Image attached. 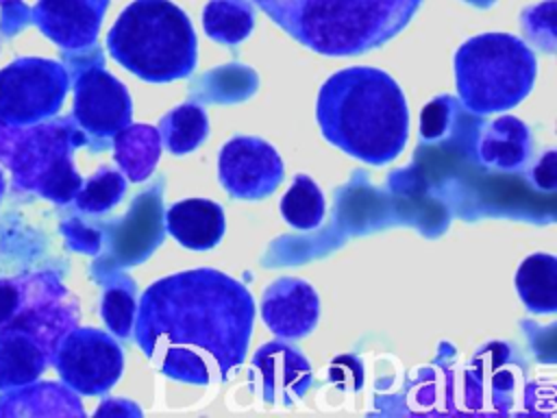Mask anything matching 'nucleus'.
I'll return each instance as SVG.
<instances>
[{"label": "nucleus", "mask_w": 557, "mask_h": 418, "mask_svg": "<svg viewBox=\"0 0 557 418\" xmlns=\"http://www.w3.org/2000/svg\"><path fill=\"white\" fill-rule=\"evenodd\" d=\"M252 318V296L239 281L194 268L163 276L141 294L135 337L159 372L207 385L244 361Z\"/></svg>", "instance_id": "nucleus-1"}, {"label": "nucleus", "mask_w": 557, "mask_h": 418, "mask_svg": "<svg viewBox=\"0 0 557 418\" xmlns=\"http://www.w3.org/2000/svg\"><path fill=\"white\" fill-rule=\"evenodd\" d=\"M315 118L326 142L346 155L383 165L409 137V111L400 85L383 70L355 65L324 81Z\"/></svg>", "instance_id": "nucleus-2"}, {"label": "nucleus", "mask_w": 557, "mask_h": 418, "mask_svg": "<svg viewBox=\"0 0 557 418\" xmlns=\"http://www.w3.org/2000/svg\"><path fill=\"white\" fill-rule=\"evenodd\" d=\"M272 22L313 52L348 57L400 33L422 0H255Z\"/></svg>", "instance_id": "nucleus-3"}, {"label": "nucleus", "mask_w": 557, "mask_h": 418, "mask_svg": "<svg viewBox=\"0 0 557 418\" xmlns=\"http://www.w3.org/2000/svg\"><path fill=\"white\" fill-rule=\"evenodd\" d=\"M109 54L148 83H168L196 67V33L170 0H133L107 35Z\"/></svg>", "instance_id": "nucleus-4"}, {"label": "nucleus", "mask_w": 557, "mask_h": 418, "mask_svg": "<svg viewBox=\"0 0 557 418\" xmlns=\"http://www.w3.org/2000/svg\"><path fill=\"white\" fill-rule=\"evenodd\" d=\"M533 50L507 33H483L463 41L455 54V81L461 102L479 115L522 102L535 81Z\"/></svg>", "instance_id": "nucleus-5"}, {"label": "nucleus", "mask_w": 557, "mask_h": 418, "mask_svg": "<svg viewBox=\"0 0 557 418\" xmlns=\"http://www.w3.org/2000/svg\"><path fill=\"white\" fill-rule=\"evenodd\" d=\"M20 137L17 150L7 157L15 183L37 189V194L59 205L70 202L83 185L72 163V152L87 142L85 133L67 118L37 126Z\"/></svg>", "instance_id": "nucleus-6"}, {"label": "nucleus", "mask_w": 557, "mask_h": 418, "mask_svg": "<svg viewBox=\"0 0 557 418\" xmlns=\"http://www.w3.org/2000/svg\"><path fill=\"white\" fill-rule=\"evenodd\" d=\"M70 87L61 63L26 57L0 70V124L33 126L57 115Z\"/></svg>", "instance_id": "nucleus-7"}, {"label": "nucleus", "mask_w": 557, "mask_h": 418, "mask_svg": "<svg viewBox=\"0 0 557 418\" xmlns=\"http://www.w3.org/2000/svg\"><path fill=\"white\" fill-rule=\"evenodd\" d=\"M61 381L78 394L96 396L115 385L124 370L117 342L98 329H70L52 353Z\"/></svg>", "instance_id": "nucleus-8"}, {"label": "nucleus", "mask_w": 557, "mask_h": 418, "mask_svg": "<svg viewBox=\"0 0 557 418\" xmlns=\"http://www.w3.org/2000/svg\"><path fill=\"white\" fill-rule=\"evenodd\" d=\"M218 179L222 187L242 200L270 196L283 179V161L274 146L259 137H233L220 148Z\"/></svg>", "instance_id": "nucleus-9"}, {"label": "nucleus", "mask_w": 557, "mask_h": 418, "mask_svg": "<svg viewBox=\"0 0 557 418\" xmlns=\"http://www.w3.org/2000/svg\"><path fill=\"white\" fill-rule=\"evenodd\" d=\"M72 115L83 133L107 139L131 124V96L126 87L102 65H91L74 81Z\"/></svg>", "instance_id": "nucleus-10"}, {"label": "nucleus", "mask_w": 557, "mask_h": 418, "mask_svg": "<svg viewBox=\"0 0 557 418\" xmlns=\"http://www.w3.org/2000/svg\"><path fill=\"white\" fill-rule=\"evenodd\" d=\"M109 0H37L33 22L63 50H85L96 44Z\"/></svg>", "instance_id": "nucleus-11"}, {"label": "nucleus", "mask_w": 557, "mask_h": 418, "mask_svg": "<svg viewBox=\"0 0 557 418\" xmlns=\"http://www.w3.org/2000/svg\"><path fill=\"white\" fill-rule=\"evenodd\" d=\"M318 314L320 300L315 290L294 276H283L270 283L261 300L263 322L283 340H296L311 333L318 324Z\"/></svg>", "instance_id": "nucleus-12"}, {"label": "nucleus", "mask_w": 557, "mask_h": 418, "mask_svg": "<svg viewBox=\"0 0 557 418\" xmlns=\"http://www.w3.org/2000/svg\"><path fill=\"white\" fill-rule=\"evenodd\" d=\"M52 348L22 324L0 329V390L33 383L48 366Z\"/></svg>", "instance_id": "nucleus-13"}, {"label": "nucleus", "mask_w": 557, "mask_h": 418, "mask_svg": "<svg viewBox=\"0 0 557 418\" xmlns=\"http://www.w3.org/2000/svg\"><path fill=\"white\" fill-rule=\"evenodd\" d=\"M255 370L261 374V392L268 401H292L305 394L311 381V370L307 359L285 346V344H265L255 355Z\"/></svg>", "instance_id": "nucleus-14"}, {"label": "nucleus", "mask_w": 557, "mask_h": 418, "mask_svg": "<svg viewBox=\"0 0 557 418\" xmlns=\"http://www.w3.org/2000/svg\"><path fill=\"white\" fill-rule=\"evenodd\" d=\"M170 235L185 248H213L224 235L222 207L207 198H187L174 202L165 213Z\"/></svg>", "instance_id": "nucleus-15"}, {"label": "nucleus", "mask_w": 557, "mask_h": 418, "mask_svg": "<svg viewBox=\"0 0 557 418\" xmlns=\"http://www.w3.org/2000/svg\"><path fill=\"white\" fill-rule=\"evenodd\" d=\"M531 152V133L529 126L513 118L500 115L496 118L479 142V159L498 170H516L520 168Z\"/></svg>", "instance_id": "nucleus-16"}, {"label": "nucleus", "mask_w": 557, "mask_h": 418, "mask_svg": "<svg viewBox=\"0 0 557 418\" xmlns=\"http://www.w3.org/2000/svg\"><path fill=\"white\" fill-rule=\"evenodd\" d=\"M115 163L128 176V181H146L159 157H161V135L150 124H128L113 135Z\"/></svg>", "instance_id": "nucleus-17"}, {"label": "nucleus", "mask_w": 557, "mask_h": 418, "mask_svg": "<svg viewBox=\"0 0 557 418\" xmlns=\"http://www.w3.org/2000/svg\"><path fill=\"white\" fill-rule=\"evenodd\" d=\"M520 300L533 314H553L557 309V259L553 255H531L516 272Z\"/></svg>", "instance_id": "nucleus-18"}, {"label": "nucleus", "mask_w": 557, "mask_h": 418, "mask_svg": "<svg viewBox=\"0 0 557 418\" xmlns=\"http://www.w3.org/2000/svg\"><path fill=\"white\" fill-rule=\"evenodd\" d=\"M255 17L248 0H209L202 9L205 33L226 46L244 41L252 30Z\"/></svg>", "instance_id": "nucleus-19"}, {"label": "nucleus", "mask_w": 557, "mask_h": 418, "mask_svg": "<svg viewBox=\"0 0 557 418\" xmlns=\"http://www.w3.org/2000/svg\"><path fill=\"white\" fill-rule=\"evenodd\" d=\"M209 133V120L202 107L185 102L163 115L159 124V135L163 146L172 155H185L196 150Z\"/></svg>", "instance_id": "nucleus-20"}, {"label": "nucleus", "mask_w": 557, "mask_h": 418, "mask_svg": "<svg viewBox=\"0 0 557 418\" xmlns=\"http://www.w3.org/2000/svg\"><path fill=\"white\" fill-rule=\"evenodd\" d=\"M281 216L294 229H315L324 218V196L318 183L298 174L281 200Z\"/></svg>", "instance_id": "nucleus-21"}, {"label": "nucleus", "mask_w": 557, "mask_h": 418, "mask_svg": "<svg viewBox=\"0 0 557 418\" xmlns=\"http://www.w3.org/2000/svg\"><path fill=\"white\" fill-rule=\"evenodd\" d=\"M126 181L120 172L111 168H100L91 179H87L85 185L76 192V205L78 209L87 213H102L120 202L124 196Z\"/></svg>", "instance_id": "nucleus-22"}, {"label": "nucleus", "mask_w": 557, "mask_h": 418, "mask_svg": "<svg viewBox=\"0 0 557 418\" xmlns=\"http://www.w3.org/2000/svg\"><path fill=\"white\" fill-rule=\"evenodd\" d=\"M135 285L128 279L111 283L100 303V316L104 324L120 337H128L135 322Z\"/></svg>", "instance_id": "nucleus-23"}, {"label": "nucleus", "mask_w": 557, "mask_h": 418, "mask_svg": "<svg viewBox=\"0 0 557 418\" xmlns=\"http://www.w3.org/2000/svg\"><path fill=\"white\" fill-rule=\"evenodd\" d=\"M448 124V107L442 100L429 102V107L422 113V135L424 137H437Z\"/></svg>", "instance_id": "nucleus-24"}, {"label": "nucleus", "mask_w": 557, "mask_h": 418, "mask_svg": "<svg viewBox=\"0 0 557 418\" xmlns=\"http://www.w3.org/2000/svg\"><path fill=\"white\" fill-rule=\"evenodd\" d=\"M20 307V292L13 283L0 281V324H4Z\"/></svg>", "instance_id": "nucleus-25"}, {"label": "nucleus", "mask_w": 557, "mask_h": 418, "mask_svg": "<svg viewBox=\"0 0 557 418\" xmlns=\"http://www.w3.org/2000/svg\"><path fill=\"white\" fill-rule=\"evenodd\" d=\"M98 416L102 414H128V416H141V409L135 407L133 403L128 401H122V398H113V401H107L98 411Z\"/></svg>", "instance_id": "nucleus-26"}, {"label": "nucleus", "mask_w": 557, "mask_h": 418, "mask_svg": "<svg viewBox=\"0 0 557 418\" xmlns=\"http://www.w3.org/2000/svg\"><path fill=\"white\" fill-rule=\"evenodd\" d=\"M2 192H4V176H2V172H0V196H2Z\"/></svg>", "instance_id": "nucleus-27"}, {"label": "nucleus", "mask_w": 557, "mask_h": 418, "mask_svg": "<svg viewBox=\"0 0 557 418\" xmlns=\"http://www.w3.org/2000/svg\"><path fill=\"white\" fill-rule=\"evenodd\" d=\"M7 2H11V0H0V4H7Z\"/></svg>", "instance_id": "nucleus-28"}, {"label": "nucleus", "mask_w": 557, "mask_h": 418, "mask_svg": "<svg viewBox=\"0 0 557 418\" xmlns=\"http://www.w3.org/2000/svg\"><path fill=\"white\" fill-rule=\"evenodd\" d=\"M487 2H492V0H483V4H487Z\"/></svg>", "instance_id": "nucleus-29"}]
</instances>
